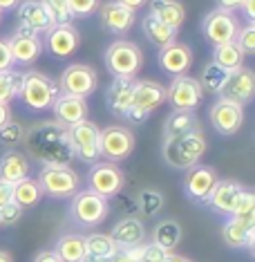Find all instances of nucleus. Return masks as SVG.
<instances>
[{
    "label": "nucleus",
    "mask_w": 255,
    "mask_h": 262,
    "mask_svg": "<svg viewBox=\"0 0 255 262\" xmlns=\"http://www.w3.org/2000/svg\"><path fill=\"white\" fill-rule=\"evenodd\" d=\"M27 159H36L40 166H69L74 150L69 144V128L58 123L56 119L32 123L22 133Z\"/></svg>",
    "instance_id": "obj_1"
},
{
    "label": "nucleus",
    "mask_w": 255,
    "mask_h": 262,
    "mask_svg": "<svg viewBox=\"0 0 255 262\" xmlns=\"http://www.w3.org/2000/svg\"><path fill=\"white\" fill-rule=\"evenodd\" d=\"M208 141L201 130H191V133H183L179 137H170L164 139L161 144V157L164 162L175 170H188L193 166L199 164V159L204 157Z\"/></svg>",
    "instance_id": "obj_2"
},
{
    "label": "nucleus",
    "mask_w": 255,
    "mask_h": 262,
    "mask_svg": "<svg viewBox=\"0 0 255 262\" xmlns=\"http://www.w3.org/2000/svg\"><path fill=\"white\" fill-rule=\"evenodd\" d=\"M61 94L58 81H54L50 74L38 72V70H27L22 72L18 101L32 112H45L52 110V103Z\"/></svg>",
    "instance_id": "obj_3"
},
{
    "label": "nucleus",
    "mask_w": 255,
    "mask_h": 262,
    "mask_svg": "<svg viewBox=\"0 0 255 262\" xmlns=\"http://www.w3.org/2000/svg\"><path fill=\"white\" fill-rule=\"evenodd\" d=\"M105 70L112 76H126V79H134L139 70L144 68V52L134 40L119 38L105 47L103 54Z\"/></svg>",
    "instance_id": "obj_4"
},
{
    "label": "nucleus",
    "mask_w": 255,
    "mask_h": 262,
    "mask_svg": "<svg viewBox=\"0 0 255 262\" xmlns=\"http://www.w3.org/2000/svg\"><path fill=\"white\" fill-rule=\"evenodd\" d=\"M110 215V200L101 198L94 190L83 188L69 198V220L81 229H94Z\"/></svg>",
    "instance_id": "obj_5"
},
{
    "label": "nucleus",
    "mask_w": 255,
    "mask_h": 262,
    "mask_svg": "<svg viewBox=\"0 0 255 262\" xmlns=\"http://www.w3.org/2000/svg\"><path fill=\"white\" fill-rule=\"evenodd\" d=\"M36 182L52 200H69L81 190V177L72 166H40Z\"/></svg>",
    "instance_id": "obj_6"
},
{
    "label": "nucleus",
    "mask_w": 255,
    "mask_h": 262,
    "mask_svg": "<svg viewBox=\"0 0 255 262\" xmlns=\"http://www.w3.org/2000/svg\"><path fill=\"white\" fill-rule=\"evenodd\" d=\"M237 32H240V23H237L235 11L215 7L201 18V34L208 43L215 45H224V43H233Z\"/></svg>",
    "instance_id": "obj_7"
},
{
    "label": "nucleus",
    "mask_w": 255,
    "mask_h": 262,
    "mask_svg": "<svg viewBox=\"0 0 255 262\" xmlns=\"http://www.w3.org/2000/svg\"><path fill=\"white\" fill-rule=\"evenodd\" d=\"M99 133L101 128L90 119L69 126V144L74 150V159L83 164H97L101 162V150H99Z\"/></svg>",
    "instance_id": "obj_8"
},
{
    "label": "nucleus",
    "mask_w": 255,
    "mask_h": 262,
    "mask_svg": "<svg viewBox=\"0 0 255 262\" xmlns=\"http://www.w3.org/2000/svg\"><path fill=\"white\" fill-rule=\"evenodd\" d=\"M126 186V172L112 162H97L87 170V188L105 200H114Z\"/></svg>",
    "instance_id": "obj_9"
},
{
    "label": "nucleus",
    "mask_w": 255,
    "mask_h": 262,
    "mask_svg": "<svg viewBox=\"0 0 255 262\" xmlns=\"http://www.w3.org/2000/svg\"><path fill=\"white\" fill-rule=\"evenodd\" d=\"M99 150L105 162L119 164L134 150V135L126 126H108L99 133Z\"/></svg>",
    "instance_id": "obj_10"
},
{
    "label": "nucleus",
    "mask_w": 255,
    "mask_h": 262,
    "mask_svg": "<svg viewBox=\"0 0 255 262\" xmlns=\"http://www.w3.org/2000/svg\"><path fill=\"white\" fill-rule=\"evenodd\" d=\"M7 43H9L11 58H14V68H32L40 58V54L45 52L40 34H34L22 27H16L11 32Z\"/></svg>",
    "instance_id": "obj_11"
},
{
    "label": "nucleus",
    "mask_w": 255,
    "mask_h": 262,
    "mask_svg": "<svg viewBox=\"0 0 255 262\" xmlns=\"http://www.w3.org/2000/svg\"><path fill=\"white\" fill-rule=\"evenodd\" d=\"M99 76L94 72V68L85 63H72L63 70L61 81H58V90L63 94H74V97L87 99L97 90Z\"/></svg>",
    "instance_id": "obj_12"
},
{
    "label": "nucleus",
    "mask_w": 255,
    "mask_h": 262,
    "mask_svg": "<svg viewBox=\"0 0 255 262\" xmlns=\"http://www.w3.org/2000/svg\"><path fill=\"white\" fill-rule=\"evenodd\" d=\"M204 99V90H201L199 81L193 76H173V81L166 88V101L173 105V110H193L201 103Z\"/></svg>",
    "instance_id": "obj_13"
},
{
    "label": "nucleus",
    "mask_w": 255,
    "mask_h": 262,
    "mask_svg": "<svg viewBox=\"0 0 255 262\" xmlns=\"http://www.w3.org/2000/svg\"><path fill=\"white\" fill-rule=\"evenodd\" d=\"M208 119H211V123H213V128H215L217 135L230 137L242 128V123H244V105L235 103V101H230V99L219 97L215 103L211 105Z\"/></svg>",
    "instance_id": "obj_14"
},
{
    "label": "nucleus",
    "mask_w": 255,
    "mask_h": 262,
    "mask_svg": "<svg viewBox=\"0 0 255 262\" xmlns=\"http://www.w3.org/2000/svg\"><path fill=\"white\" fill-rule=\"evenodd\" d=\"M81 45V34L72 23H56L43 34V47L54 58H67Z\"/></svg>",
    "instance_id": "obj_15"
},
{
    "label": "nucleus",
    "mask_w": 255,
    "mask_h": 262,
    "mask_svg": "<svg viewBox=\"0 0 255 262\" xmlns=\"http://www.w3.org/2000/svg\"><path fill=\"white\" fill-rule=\"evenodd\" d=\"M217 180H219V175L213 166H204V164L193 166L183 175V195L191 202H195V204H206V200H208Z\"/></svg>",
    "instance_id": "obj_16"
},
{
    "label": "nucleus",
    "mask_w": 255,
    "mask_h": 262,
    "mask_svg": "<svg viewBox=\"0 0 255 262\" xmlns=\"http://www.w3.org/2000/svg\"><path fill=\"white\" fill-rule=\"evenodd\" d=\"M97 16H99L101 27H103L105 32L119 34V36H121V34H128L134 25V20H137V11L123 7V5L117 3V0H108V3L99 5Z\"/></svg>",
    "instance_id": "obj_17"
},
{
    "label": "nucleus",
    "mask_w": 255,
    "mask_h": 262,
    "mask_svg": "<svg viewBox=\"0 0 255 262\" xmlns=\"http://www.w3.org/2000/svg\"><path fill=\"white\" fill-rule=\"evenodd\" d=\"M193 47L186 43H170L166 47H159L157 63L161 68V72L170 76H183L188 74V70L193 68Z\"/></svg>",
    "instance_id": "obj_18"
},
{
    "label": "nucleus",
    "mask_w": 255,
    "mask_h": 262,
    "mask_svg": "<svg viewBox=\"0 0 255 262\" xmlns=\"http://www.w3.org/2000/svg\"><path fill=\"white\" fill-rule=\"evenodd\" d=\"M16 14H18V27L29 29L34 34H45L52 25H56L40 0H20Z\"/></svg>",
    "instance_id": "obj_19"
},
{
    "label": "nucleus",
    "mask_w": 255,
    "mask_h": 262,
    "mask_svg": "<svg viewBox=\"0 0 255 262\" xmlns=\"http://www.w3.org/2000/svg\"><path fill=\"white\" fill-rule=\"evenodd\" d=\"M219 97L224 99H230L240 105H246L251 103L253 97H255V72L251 68H240L235 72H230L228 81H226V88L222 90Z\"/></svg>",
    "instance_id": "obj_20"
},
{
    "label": "nucleus",
    "mask_w": 255,
    "mask_h": 262,
    "mask_svg": "<svg viewBox=\"0 0 255 262\" xmlns=\"http://www.w3.org/2000/svg\"><path fill=\"white\" fill-rule=\"evenodd\" d=\"M242 190H244V186L235 180H217V184L213 186L211 195H208V200H206V206H208L211 211L219 213V215L228 217L230 213H233L237 200H240Z\"/></svg>",
    "instance_id": "obj_21"
},
{
    "label": "nucleus",
    "mask_w": 255,
    "mask_h": 262,
    "mask_svg": "<svg viewBox=\"0 0 255 262\" xmlns=\"http://www.w3.org/2000/svg\"><path fill=\"white\" fill-rule=\"evenodd\" d=\"M132 94H134V79L126 76H114L105 90V105L114 117L123 119L128 110L132 108Z\"/></svg>",
    "instance_id": "obj_22"
},
{
    "label": "nucleus",
    "mask_w": 255,
    "mask_h": 262,
    "mask_svg": "<svg viewBox=\"0 0 255 262\" xmlns=\"http://www.w3.org/2000/svg\"><path fill=\"white\" fill-rule=\"evenodd\" d=\"M52 112H54V119L63 126H74V123L83 121L90 115V105H87V99L83 97H74V94H58L56 101L52 103Z\"/></svg>",
    "instance_id": "obj_23"
},
{
    "label": "nucleus",
    "mask_w": 255,
    "mask_h": 262,
    "mask_svg": "<svg viewBox=\"0 0 255 262\" xmlns=\"http://www.w3.org/2000/svg\"><path fill=\"white\" fill-rule=\"evenodd\" d=\"M166 103V85L157 81H134V94H132V110H139L150 117L159 105Z\"/></svg>",
    "instance_id": "obj_24"
},
{
    "label": "nucleus",
    "mask_w": 255,
    "mask_h": 262,
    "mask_svg": "<svg viewBox=\"0 0 255 262\" xmlns=\"http://www.w3.org/2000/svg\"><path fill=\"white\" fill-rule=\"evenodd\" d=\"M110 237L114 240L117 249H134L139 244H144L146 240V226L139 217L130 215V217H123L119 220L112 229Z\"/></svg>",
    "instance_id": "obj_25"
},
{
    "label": "nucleus",
    "mask_w": 255,
    "mask_h": 262,
    "mask_svg": "<svg viewBox=\"0 0 255 262\" xmlns=\"http://www.w3.org/2000/svg\"><path fill=\"white\" fill-rule=\"evenodd\" d=\"M222 237L224 244L230 249H248V251H255V224L242 222V220L235 217H226V222L222 226Z\"/></svg>",
    "instance_id": "obj_26"
},
{
    "label": "nucleus",
    "mask_w": 255,
    "mask_h": 262,
    "mask_svg": "<svg viewBox=\"0 0 255 262\" xmlns=\"http://www.w3.org/2000/svg\"><path fill=\"white\" fill-rule=\"evenodd\" d=\"M25 177H29V159L25 152L9 148L0 155V180L7 184H16Z\"/></svg>",
    "instance_id": "obj_27"
},
{
    "label": "nucleus",
    "mask_w": 255,
    "mask_h": 262,
    "mask_svg": "<svg viewBox=\"0 0 255 262\" xmlns=\"http://www.w3.org/2000/svg\"><path fill=\"white\" fill-rule=\"evenodd\" d=\"M141 32H144V36L148 38V43H152L155 47H166L177 40L179 29L166 25V23L157 20L155 16L148 14V16H144V20H141Z\"/></svg>",
    "instance_id": "obj_28"
},
{
    "label": "nucleus",
    "mask_w": 255,
    "mask_h": 262,
    "mask_svg": "<svg viewBox=\"0 0 255 262\" xmlns=\"http://www.w3.org/2000/svg\"><path fill=\"white\" fill-rule=\"evenodd\" d=\"M181 224L177 222V220H161V222L155 224V229H152L150 233V242H155L157 247H161L164 251L173 253L177 247H179L181 242Z\"/></svg>",
    "instance_id": "obj_29"
},
{
    "label": "nucleus",
    "mask_w": 255,
    "mask_h": 262,
    "mask_svg": "<svg viewBox=\"0 0 255 262\" xmlns=\"http://www.w3.org/2000/svg\"><path fill=\"white\" fill-rule=\"evenodd\" d=\"M61 262H81L83 258H87L85 251V235L81 233H65L56 240L54 249H52Z\"/></svg>",
    "instance_id": "obj_30"
},
{
    "label": "nucleus",
    "mask_w": 255,
    "mask_h": 262,
    "mask_svg": "<svg viewBox=\"0 0 255 262\" xmlns=\"http://www.w3.org/2000/svg\"><path fill=\"white\" fill-rule=\"evenodd\" d=\"M150 16L175 29H179L186 23V9L177 0H150Z\"/></svg>",
    "instance_id": "obj_31"
},
{
    "label": "nucleus",
    "mask_w": 255,
    "mask_h": 262,
    "mask_svg": "<svg viewBox=\"0 0 255 262\" xmlns=\"http://www.w3.org/2000/svg\"><path fill=\"white\" fill-rule=\"evenodd\" d=\"M191 130H199V119L193 110H173L164 121V139L179 137Z\"/></svg>",
    "instance_id": "obj_32"
},
{
    "label": "nucleus",
    "mask_w": 255,
    "mask_h": 262,
    "mask_svg": "<svg viewBox=\"0 0 255 262\" xmlns=\"http://www.w3.org/2000/svg\"><path fill=\"white\" fill-rule=\"evenodd\" d=\"M43 198V190L40 184L36 182V177H25V180L11 184V202H16L22 211L34 208Z\"/></svg>",
    "instance_id": "obj_33"
},
{
    "label": "nucleus",
    "mask_w": 255,
    "mask_h": 262,
    "mask_svg": "<svg viewBox=\"0 0 255 262\" xmlns=\"http://www.w3.org/2000/svg\"><path fill=\"white\" fill-rule=\"evenodd\" d=\"M244 52L233 43H224V45H215L213 47V63L219 65V68L228 70V72H235V70L244 68Z\"/></svg>",
    "instance_id": "obj_34"
},
{
    "label": "nucleus",
    "mask_w": 255,
    "mask_h": 262,
    "mask_svg": "<svg viewBox=\"0 0 255 262\" xmlns=\"http://www.w3.org/2000/svg\"><path fill=\"white\" fill-rule=\"evenodd\" d=\"M228 76H230L228 70L219 68V65H215V63L211 61V63L204 65V70H201V76H199L197 81H199L201 90H206V92H211V94H222V90L226 88Z\"/></svg>",
    "instance_id": "obj_35"
},
{
    "label": "nucleus",
    "mask_w": 255,
    "mask_h": 262,
    "mask_svg": "<svg viewBox=\"0 0 255 262\" xmlns=\"http://www.w3.org/2000/svg\"><path fill=\"white\" fill-rule=\"evenodd\" d=\"M134 200H137V211L141 213V215H148V217L159 215L166 206L164 193L157 190V188H144Z\"/></svg>",
    "instance_id": "obj_36"
},
{
    "label": "nucleus",
    "mask_w": 255,
    "mask_h": 262,
    "mask_svg": "<svg viewBox=\"0 0 255 262\" xmlns=\"http://www.w3.org/2000/svg\"><path fill=\"white\" fill-rule=\"evenodd\" d=\"M85 251L90 258H110L117 253V244L110 233H90L85 235Z\"/></svg>",
    "instance_id": "obj_37"
},
{
    "label": "nucleus",
    "mask_w": 255,
    "mask_h": 262,
    "mask_svg": "<svg viewBox=\"0 0 255 262\" xmlns=\"http://www.w3.org/2000/svg\"><path fill=\"white\" fill-rule=\"evenodd\" d=\"M20 70H5L0 72V103H11L14 99H18L20 90Z\"/></svg>",
    "instance_id": "obj_38"
},
{
    "label": "nucleus",
    "mask_w": 255,
    "mask_h": 262,
    "mask_svg": "<svg viewBox=\"0 0 255 262\" xmlns=\"http://www.w3.org/2000/svg\"><path fill=\"white\" fill-rule=\"evenodd\" d=\"M228 217H235V220H242V222H248V224H255V193L251 188H244L237 200V204L233 208Z\"/></svg>",
    "instance_id": "obj_39"
},
{
    "label": "nucleus",
    "mask_w": 255,
    "mask_h": 262,
    "mask_svg": "<svg viewBox=\"0 0 255 262\" xmlns=\"http://www.w3.org/2000/svg\"><path fill=\"white\" fill-rule=\"evenodd\" d=\"M235 45L244 52V56L255 54V23H246L244 27H240L235 36Z\"/></svg>",
    "instance_id": "obj_40"
},
{
    "label": "nucleus",
    "mask_w": 255,
    "mask_h": 262,
    "mask_svg": "<svg viewBox=\"0 0 255 262\" xmlns=\"http://www.w3.org/2000/svg\"><path fill=\"white\" fill-rule=\"evenodd\" d=\"M72 18H90L97 14L101 0H67Z\"/></svg>",
    "instance_id": "obj_41"
},
{
    "label": "nucleus",
    "mask_w": 255,
    "mask_h": 262,
    "mask_svg": "<svg viewBox=\"0 0 255 262\" xmlns=\"http://www.w3.org/2000/svg\"><path fill=\"white\" fill-rule=\"evenodd\" d=\"M22 133H25V130H22L20 123H16V121L5 123V126L0 128V144L7 146V148L18 146L22 141Z\"/></svg>",
    "instance_id": "obj_42"
},
{
    "label": "nucleus",
    "mask_w": 255,
    "mask_h": 262,
    "mask_svg": "<svg viewBox=\"0 0 255 262\" xmlns=\"http://www.w3.org/2000/svg\"><path fill=\"white\" fill-rule=\"evenodd\" d=\"M40 3L45 5V9L50 11V16L54 18V23H69L72 20L67 0H40Z\"/></svg>",
    "instance_id": "obj_43"
},
{
    "label": "nucleus",
    "mask_w": 255,
    "mask_h": 262,
    "mask_svg": "<svg viewBox=\"0 0 255 262\" xmlns=\"http://www.w3.org/2000/svg\"><path fill=\"white\" fill-rule=\"evenodd\" d=\"M166 255H168V251H164L155 242L139 244V262H164Z\"/></svg>",
    "instance_id": "obj_44"
},
{
    "label": "nucleus",
    "mask_w": 255,
    "mask_h": 262,
    "mask_svg": "<svg viewBox=\"0 0 255 262\" xmlns=\"http://www.w3.org/2000/svg\"><path fill=\"white\" fill-rule=\"evenodd\" d=\"M22 208L16 202H7L5 206H0V226H14L22 217Z\"/></svg>",
    "instance_id": "obj_45"
},
{
    "label": "nucleus",
    "mask_w": 255,
    "mask_h": 262,
    "mask_svg": "<svg viewBox=\"0 0 255 262\" xmlns=\"http://www.w3.org/2000/svg\"><path fill=\"white\" fill-rule=\"evenodd\" d=\"M5 70H14V58H11L7 38L0 36V72H5Z\"/></svg>",
    "instance_id": "obj_46"
},
{
    "label": "nucleus",
    "mask_w": 255,
    "mask_h": 262,
    "mask_svg": "<svg viewBox=\"0 0 255 262\" xmlns=\"http://www.w3.org/2000/svg\"><path fill=\"white\" fill-rule=\"evenodd\" d=\"M114 198H117V208L121 213H126V217H130L132 213H137V200L134 198H126V195H121V193L114 195Z\"/></svg>",
    "instance_id": "obj_47"
},
{
    "label": "nucleus",
    "mask_w": 255,
    "mask_h": 262,
    "mask_svg": "<svg viewBox=\"0 0 255 262\" xmlns=\"http://www.w3.org/2000/svg\"><path fill=\"white\" fill-rule=\"evenodd\" d=\"M112 262H139V247L134 249H117V253L110 258Z\"/></svg>",
    "instance_id": "obj_48"
},
{
    "label": "nucleus",
    "mask_w": 255,
    "mask_h": 262,
    "mask_svg": "<svg viewBox=\"0 0 255 262\" xmlns=\"http://www.w3.org/2000/svg\"><path fill=\"white\" fill-rule=\"evenodd\" d=\"M32 262H61V258H58L52 249H43V251H38L36 255H34Z\"/></svg>",
    "instance_id": "obj_49"
},
{
    "label": "nucleus",
    "mask_w": 255,
    "mask_h": 262,
    "mask_svg": "<svg viewBox=\"0 0 255 262\" xmlns=\"http://www.w3.org/2000/svg\"><path fill=\"white\" fill-rule=\"evenodd\" d=\"M240 11L244 14V18L248 23H255V0H244V3H242V7H240Z\"/></svg>",
    "instance_id": "obj_50"
},
{
    "label": "nucleus",
    "mask_w": 255,
    "mask_h": 262,
    "mask_svg": "<svg viewBox=\"0 0 255 262\" xmlns=\"http://www.w3.org/2000/svg\"><path fill=\"white\" fill-rule=\"evenodd\" d=\"M7 202H11V184L0 180V206H5Z\"/></svg>",
    "instance_id": "obj_51"
},
{
    "label": "nucleus",
    "mask_w": 255,
    "mask_h": 262,
    "mask_svg": "<svg viewBox=\"0 0 255 262\" xmlns=\"http://www.w3.org/2000/svg\"><path fill=\"white\" fill-rule=\"evenodd\" d=\"M117 3H121L123 7H128V9H132V11H139V9H144L150 0H117Z\"/></svg>",
    "instance_id": "obj_52"
},
{
    "label": "nucleus",
    "mask_w": 255,
    "mask_h": 262,
    "mask_svg": "<svg viewBox=\"0 0 255 262\" xmlns=\"http://www.w3.org/2000/svg\"><path fill=\"white\" fill-rule=\"evenodd\" d=\"M215 3H217V7H222V9L237 11L242 7V3H244V0H215Z\"/></svg>",
    "instance_id": "obj_53"
},
{
    "label": "nucleus",
    "mask_w": 255,
    "mask_h": 262,
    "mask_svg": "<svg viewBox=\"0 0 255 262\" xmlns=\"http://www.w3.org/2000/svg\"><path fill=\"white\" fill-rule=\"evenodd\" d=\"M11 121V108L9 103H0V128Z\"/></svg>",
    "instance_id": "obj_54"
},
{
    "label": "nucleus",
    "mask_w": 255,
    "mask_h": 262,
    "mask_svg": "<svg viewBox=\"0 0 255 262\" xmlns=\"http://www.w3.org/2000/svg\"><path fill=\"white\" fill-rule=\"evenodd\" d=\"M20 5V0H0V11L7 14V11H14Z\"/></svg>",
    "instance_id": "obj_55"
},
{
    "label": "nucleus",
    "mask_w": 255,
    "mask_h": 262,
    "mask_svg": "<svg viewBox=\"0 0 255 262\" xmlns=\"http://www.w3.org/2000/svg\"><path fill=\"white\" fill-rule=\"evenodd\" d=\"M164 262H193V260L186 258V255H179V253H168Z\"/></svg>",
    "instance_id": "obj_56"
},
{
    "label": "nucleus",
    "mask_w": 255,
    "mask_h": 262,
    "mask_svg": "<svg viewBox=\"0 0 255 262\" xmlns=\"http://www.w3.org/2000/svg\"><path fill=\"white\" fill-rule=\"evenodd\" d=\"M0 262H14V258L9 251H0Z\"/></svg>",
    "instance_id": "obj_57"
},
{
    "label": "nucleus",
    "mask_w": 255,
    "mask_h": 262,
    "mask_svg": "<svg viewBox=\"0 0 255 262\" xmlns=\"http://www.w3.org/2000/svg\"><path fill=\"white\" fill-rule=\"evenodd\" d=\"M110 258H112V255H110ZM110 258H92V262H112Z\"/></svg>",
    "instance_id": "obj_58"
},
{
    "label": "nucleus",
    "mask_w": 255,
    "mask_h": 262,
    "mask_svg": "<svg viewBox=\"0 0 255 262\" xmlns=\"http://www.w3.org/2000/svg\"><path fill=\"white\" fill-rule=\"evenodd\" d=\"M0 23H3V11H0Z\"/></svg>",
    "instance_id": "obj_59"
}]
</instances>
